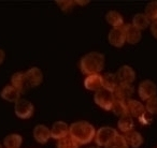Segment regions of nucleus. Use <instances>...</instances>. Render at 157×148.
<instances>
[{"instance_id": "1", "label": "nucleus", "mask_w": 157, "mask_h": 148, "mask_svg": "<svg viewBox=\"0 0 157 148\" xmlns=\"http://www.w3.org/2000/svg\"><path fill=\"white\" fill-rule=\"evenodd\" d=\"M96 135L94 126L85 120H80L71 124L69 127V136L78 145L90 144Z\"/></svg>"}, {"instance_id": "2", "label": "nucleus", "mask_w": 157, "mask_h": 148, "mask_svg": "<svg viewBox=\"0 0 157 148\" xmlns=\"http://www.w3.org/2000/svg\"><path fill=\"white\" fill-rule=\"evenodd\" d=\"M105 55L98 52H90L85 54L80 60V69L85 75L99 74L105 68Z\"/></svg>"}, {"instance_id": "3", "label": "nucleus", "mask_w": 157, "mask_h": 148, "mask_svg": "<svg viewBox=\"0 0 157 148\" xmlns=\"http://www.w3.org/2000/svg\"><path fill=\"white\" fill-rule=\"evenodd\" d=\"M117 131L112 127H101L95 135V142L98 147H107L110 142L117 135Z\"/></svg>"}, {"instance_id": "4", "label": "nucleus", "mask_w": 157, "mask_h": 148, "mask_svg": "<svg viewBox=\"0 0 157 148\" xmlns=\"http://www.w3.org/2000/svg\"><path fill=\"white\" fill-rule=\"evenodd\" d=\"M114 94L109 90L101 88L98 91L95 92L94 101L99 107H101L105 111H111L112 104L114 102Z\"/></svg>"}, {"instance_id": "5", "label": "nucleus", "mask_w": 157, "mask_h": 148, "mask_svg": "<svg viewBox=\"0 0 157 148\" xmlns=\"http://www.w3.org/2000/svg\"><path fill=\"white\" fill-rule=\"evenodd\" d=\"M14 112H15V115L21 119H28L33 115L35 106L30 101L26 99H20L15 102Z\"/></svg>"}, {"instance_id": "6", "label": "nucleus", "mask_w": 157, "mask_h": 148, "mask_svg": "<svg viewBox=\"0 0 157 148\" xmlns=\"http://www.w3.org/2000/svg\"><path fill=\"white\" fill-rule=\"evenodd\" d=\"M138 94L139 97L141 98V100L147 101L151 98L156 96L157 94V86L151 80H145V81H142L139 84V89H138Z\"/></svg>"}, {"instance_id": "7", "label": "nucleus", "mask_w": 157, "mask_h": 148, "mask_svg": "<svg viewBox=\"0 0 157 148\" xmlns=\"http://www.w3.org/2000/svg\"><path fill=\"white\" fill-rule=\"evenodd\" d=\"M116 77H117L118 84H126L131 85L136 80V72L129 65H122L116 72Z\"/></svg>"}, {"instance_id": "8", "label": "nucleus", "mask_w": 157, "mask_h": 148, "mask_svg": "<svg viewBox=\"0 0 157 148\" xmlns=\"http://www.w3.org/2000/svg\"><path fill=\"white\" fill-rule=\"evenodd\" d=\"M109 39V43L114 47H122L124 46L125 42H126V35H125V31L123 27H116V28L111 29L108 35Z\"/></svg>"}, {"instance_id": "9", "label": "nucleus", "mask_w": 157, "mask_h": 148, "mask_svg": "<svg viewBox=\"0 0 157 148\" xmlns=\"http://www.w3.org/2000/svg\"><path fill=\"white\" fill-rule=\"evenodd\" d=\"M11 83L12 86L14 88H16L21 94L25 92L26 90H28L30 88V85H29L28 80H27L26 76V73H24V72H16V73H14L11 77Z\"/></svg>"}, {"instance_id": "10", "label": "nucleus", "mask_w": 157, "mask_h": 148, "mask_svg": "<svg viewBox=\"0 0 157 148\" xmlns=\"http://www.w3.org/2000/svg\"><path fill=\"white\" fill-rule=\"evenodd\" d=\"M69 134V126L66 124L65 121H56L53 124L52 128H51V137L54 139H65Z\"/></svg>"}, {"instance_id": "11", "label": "nucleus", "mask_w": 157, "mask_h": 148, "mask_svg": "<svg viewBox=\"0 0 157 148\" xmlns=\"http://www.w3.org/2000/svg\"><path fill=\"white\" fill-rule=\"evenodd\" d=\"M135 92V87L132 85H126V84H118L116 89L114 90V98L127 102L130 100V97Z\"/></svg>"}, {"instance_id": "12", "label": "nucleus", "mask_w": 157, "mask_h": 148, "mask_svg": "<svg viewBox=\"0 0 157 148\" xmlns=\"http://www.w3.org/2000/svg\"><path fill=\"white\" fill-rule=\"evenodd\" d=\"M84 87L90 91H98L102 88V75L100 74L87 75L84 80Z\"/></svg>"}, {"instance_id": "13", "label": "nucleus", "mask_w": 157, "mask_h": 148, "mask_svg": "<svg viewBox=\"0 0 157 148\" xmlns=\"http://www.w3.org/2000/svg\"><path fill=\"white\" fill-rule=\"evenodd\" d=\"M126 35V42L129 44H137L141 41L142 33L140 30H138L136 27L132 26V24H126L123 26Z\"/></svg>"}, {"instance_id": "14", "label": "nucleus", "mask_w": 157, "mask_h": 148, "mask_svg": "<svg viewBox=\"0 0 157 148\" xmlns=\"http://www.w3.org/2000/svg\"><path fill=\"white\" fill-rule=\"evenodd\" d=\"M33 137L40 144H45L51 139V129L44 124H38L33 128Z\"/></svg>"}, {"instance_id": "15", "label": "nucleus", "mask_w": 157, "mask_h": 148, "mask_svg": "<svg viewBox=\"0 0 157 148\" xmlns=\"http://www.w3.org/2000/svg\"><path fill=\"white\" fill-rule=\"evenodd\" d=\"M25 73H26L27 80H28V83L30 85V87H37L43 81V74H42V71L38 67L30 68Z\"/></svg>"}, {"instance_id": "16", "label": "nucleus", "mask_w": 157, "mask_h": 148, "mask_svg": "<svg viewBox=\"0 0 157 148\" xmlns=\"http://www.w3.org/2000/svg\"><path fill=\"white\" fill-rule=\"evenodd\" d=\"M21 92L18 91L16 88H14L12 85H7L3 87V89L0 92V97L3 100L8 101V102H16L20 100Z\"/></svg>"}, {"instance_id": "17", "label": "nucleus", "mask_w": 157, "mask_h": 148, "mask_svg": "<svg viewBox=\"0 0 157 148\" xmlns=\"http://www.w3.org/2000/svg\"><path fill=\"white\" fill-rule=\"evenodd\" d=\"M127 104V109H128V114L131 116V117H138L139 118L142 114L145 113V106L142 104L141 102L137 100H128L126 102Z\"/></svg>"}, {"instance_id": "18", "label": "nucleus", "mask_w": 157, "mask_h": 148, "mask_svg": "<svg viewBox=\"0 0 157 148\" xmlns=\"http://www.w3.org/2000/svg\"><path fill=\"white\" fill-rule=\"evenodd\" d=\"M118 86V81L116 77V74L114 73H105L102 75V88L114 92L116 87Z\"/></svg>"}, {"instance_id": "19", "label": "nucleus", "mask_w": 157, "mask_h": 148, "mask_svg": "<svg viewBox=\"0 0 157 148\" xmlns=\"http://www.w3.org/2000/svg\"><path fill=\"white\" fill-rule=\"evenodd\" d=\"M124 136L126 139L128 146H131L132 148H139L143 144V136L135 130L127 132L126 135H124Z\"/></svg>"}, {"instance_id": "20", "label": "nucleus", "mask_w": 157, "mask_h": 148, "mask_svg": "<svg viewBox=\"0 0 157 148\" xmlns=\"http://www.w3.org/2000/svg\"><path fill=\"white\" fill-rule=\"evenodd\" d=\"M117 127L120 129V131L122 132H129V131H132L133 128H135V124H133V119L129 114L127 115H124L122 117H120L117 122Z\"/></svg>"}, {"instance_id": "21", "label": "nucleus", "mask_w": 157, "mask_h": 148, "mask_svg": "<svg viewBox=\"0 0 157 148\" xmlns=\"http://www.w3.org/2000/svg\"><path fill=\"white\" fill-rule=\"evenodd\" d=\"M105 20L111 25L113 28L124 26V18L117 11H109L105 14Z\"/></svg>"}, {"instance_id": "22", "label": "nucleus", "mask_w": 157, "mask_h": 148, "mask_svg": "<svg viewBox=\"0 0 157 148\" xmlns=\"http://www.w3.org/2000/svg\"><path fill=\"white\" fill-rule=\"evenodd\" d=\"M23 143V137L20 134L12 133L3 139V145L6 148H20Z\"/></svg>"}, {"instance_id": "23", "label": "nucleus", "mask_w": 157, "mask_h": 148, "mask_svg": "<svg viewBox=\"0 0 157 148\" xmlns=\"http://www.w3.org/2000/svg\"><path fill=\"white\" fill-rule=\"evenodd\" d=\"M132 26L136 27L138 30H144L150 26V20L146 17L145 14L138 13L132 18Z\"/></svg>"}, {"instance_id": "24", "label": "nucleus", "mask_w": 157, "mask_h": 148, "mask_svg": "<svg viewBox=\"0 0 157 148\" xmlns=\"http://www.w3.org/2000/svg\"><path fill=\"white\" fill-rule=\"evenodd\" d=\"M111 111L113 112L114 115L120 116V117L128 114V109H127L126 102H125V101H122V100H118V99H114V102H113V104H112Z\"/></svg>"}, {"instance_id": "25", "label": "nucleus", "mask_w": 157, "mask_h": 148, "mask_svg": "<svg viewBox=\"0 0 157 148\" xmlns=\"http://www.w3.org/2000/svg\"><path fill=\"white\" fill-rule=\"evenodd\" d=\"M105 148H128V144L124 135L117 134Z\"/></svg>"}, {"instance_id": "26", "label": "nucleus", "mask_w": 157, "mask_h": 148, "mask_svg": "<svg viewBox=\"0 0 157 148\" xmlns=\"http://www.w3.org/2000/svg\"><path fill=\"white\" fill-rule=\"evenodd\" d=\"M145 15L148 20H157V1H151L145 7Z\"/></svg>"}, {"instance_id": "27", "label": "nucleus", "mask_w": 157, "mask_h": 148, "mask_svg": "<svg viewBox=\"0 0 157 148\" xmlns=\"http://www.w3.org/2000/svg\"><path fill=\"white\" fill-rule=\"evenodd\" d=\"M78 146L80 145L70 136H66L57 142V148H78Z\"/></svg>"}, {"instance_id": "28", "label": "nucleus", "mask_w": 157, "mask_h": 148, "mask_svg": "<svg viewBox=\"0 0 157 148\" xmlns=\"http://www.w3.org/2000/svg\"><path fill=\"white\" fill-rule=\"evenodd\" d=\"M145 111L147 112L148 114H151V115L157 114V97L156 96L146 101Z\"/></svg>"}, {"instance_id": "29", "label": "nucleus", "mask_w": 157, "mask_h": 148, "mask_svg": "<svg viewBox=\"0 0 157 148\" xmlns=\"http://www.w3.org/2000/svg\"><path fill=\"white\" fill-rule=\"evenodd\" d=\"M56 3L63 12H68L74 6V1H72V0H61V1L60 0H56Z\"/></svg>"}, {"instance_id": "30", "label": "nucleus", "mask_w": 157, "mask_h": 148, "mask_svg": "<svg viewBox=\"0 0 157 148\" xmlns=\"http://www.w3.org/2000/svg\"><path fill=\"white\" fill-rule=\"evenodd\" d=\"M138 119H139V121L141 122L142 124H150L151 122H152V117H151V116L147 117V113H146V112L144 114H142Z\"/></svg>"}, {"instance_id": "31", "label": "nucleus", "mask_w": 157, "mask_h": 148, "mask_svg": "<svg viewBox=\"0 0 157 148\" xmlns=\"http://www.w3.org/2000/svg\"><path fill=\"white\" fill-rule=\"evenodd\" d=\"M151 32H152L153 37L157 40V20L153 22L152 25H151Z\"/></svg>"}, {"instance_id": "32", "label": "nucleus", "mask_w": 157, "mask_h": 148, "mask_svg": "<svg viewBox=\"0 0 157 148\" xmlns=\"http://www.w3.org/2000/svg\"><path fill=\"white\" fill-rule=\"evenodd\" d=\"M5 58H6V53H5V50L0 48V65H1L3 63V61H5Z\"/></svg>"}, {"instance_id": "33", "label": "nucleus", "mask_w": 157, "mask_h": 148, "mask_svg": "<svg viewBox=\"0 0 157 148\" xmlns=\"http://www.w3.org/2000/svg\"><path fill=\"white\" fill-rule=\"evenodd\" d=\"M74 3H78V5H80V6H84V5L90 3V1H74Z\"/></svg>"}, {"instance_id": "34", "label": "nucleus", "mask_w": 157, "mask_h": 148, "mask_svg": "<svg viewBox=\"0 0 157 148\" xmlns=\"http://www.w3.org/2000/svg\"><path fill=\"white\" fill-rule=\"evenodd\" d=\"M88 148H99V147H96V146H92V147H88Z\"/></svg>"}, {"instance_id": "35", "label": "nucleus", "mask_w": 157, "mask_h": 148, "mask_svg": "<svg viewBox=\"0 0 157 148\" xmlns=\"http://www.w3.org/2000/svg\"><path fill=\"white\" fill-rule=\"evenodd\" d=\"M0 148H2V146H1V144H0Z\"/></svg>"}]
</instances>
